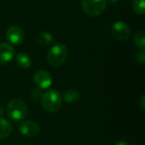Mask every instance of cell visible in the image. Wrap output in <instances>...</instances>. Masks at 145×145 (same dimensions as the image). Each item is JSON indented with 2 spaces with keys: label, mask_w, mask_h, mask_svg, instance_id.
<instances>
[{
  "label": "cell",
  "mask_w": 145,
  "mask_h": 145,
  "mask_svg": "<svg viewBox=\"0 0 145 145\" xmlns=\"http://www.w3.org/2000/svg\"><path fill=\"white\" fill-rule=\"evenodd\" d=\"M106 3L107 0H82V8L88 15L96 17L104 13Z\"/></svg>",
  "instance_id": "277c9868"
},
{
  "label": "cell",
  "mask_w": 145,
  "mask_h": 145,
  "mask_svg": "<svg viewBox=\"0 0 145 145\" xmlns=\"http://www.w3.org/2000/svg\"><path fill=\"white\" fill-rule=\"evenodd\" d=\"M68 48L64 43L54 44L48 54V62L54 67L62 65L68 58Z\"/></svg>",
  "instance_id": "7a4b0ae2"
},
{
  "label": "cell",
  "mask_w": 145,
  "mask_h": 145,
  "mask_svg": "<svg viewBox=\"0 0 145 145\" xmlns=\"http://www.w3.org/2000/svg\"><path fill=\"white\" fill-rule=\"evenodd\" d=\"M14 54V49L10 44L0 42V65H5L11 61Z\"/></svg>",
  "instance_id": "9c48e42d"
},
{
  "label": "cell",
  "mask_w": 145,
  "mask_h": 145,
  "mask_svg": "<svg viewBox=\"0 0 145 145\" xmlns=\"http://www.w3.org/2000/svg\"><path fill=\"white\" fill-rule=\"evenodd\" d=\"M16 62L17 65L22 69H27L31 65V58L25 53H19L16 55Z\"/></svg>",
  "instance_id": "4fadbf2b"
},
{
  "label": "cell",
  "mask_w": 145,
  "mask_h": 145,
  "mask_svg": "<svg viewBox=\"0 0 145 145\" xmlns=\"http://www.w3.org/2000/svg\"><path fill=\"white\" fill-rule=\"evenodd\" d=\"M36 40H37V42L41 45V46H48L50 45L54 38L53 37V35L48 31H42L40 33L37 34V37H36Z\"/></svg>",
  "instance_id": "8fae6325"
},
{
  "label": "cell",
  "mask_w": 145,
  "mask_h": 145,
  "mask_svg": "<svg viewBox=\"0 0 145 145\" xmlns=\"http://www.w3.org/2000/svg\"><path fill=\"white\" fill-rule=\"evenodd\" d=\"M133 9L138 14H144L145 11L144 0H133Z\"/></svg>",
  "instance_id": "9a60e30c"
},
{
  "label": "cell",
  "mask_w": 145,
  "mask_h": 145,
  "mask_svg": "<svg viewBox=\"0 0 145 145\" xmlns=\"http://www.w3.org/2000/svg\"><path fill=\"white\" fill-rule=\"evenodd\" d=\"M62 100V96L59 91L55 89H50L42 94L41 104L46 111L49 113H54L60 109Z\"/></svg>",
  "instance_id": "6da1fadb"
},
{
  "label": "cell",
  "mask_w": 145,
  "mask_h": 145,
  "mask_svg": "<svg viewBox=\"0 0 145 145\" xmlns=\"http://www.w3.org/2000/svg\"><path fill=\"white\" fill-rule=\"evenodd\" d=\"M136 59L138 63L144 65L145 62V51L144 48V49H141L139 52L137 53L136 54Z\"/></svg>",
  "instance_id": "e0dca14e"
},
{
  "label": "cell",
  "mask_w": 145,
  "mask_h": 145,
  "mask_svg": "<svg viewBox=\"0 0 145 145\" xmlns=\"http://www.w3.org/2000/svg\"><path fill=\"white\" fill-rule=\"evenodd\" d=\"M110 3H116V2H117V1H119V0H108Z\"/></svg>",
  "instance_id": "44dd1931"
},
{
  "label": "cell",
  "mask_w": 145,
  "mask_h": 145,
  "mask_svg": "<svg viewBox=\"0 0 145 145\" xmlns=\"http://www.w3.org/2000/svg\"><path fill=\"white\" fill-rule=\"evenodd\" d=\"M62 99H64V100L68 104H74L79 100L80 93L76 89L71 88L64 93V96Z\"/></svg>",
  "instance_id": "7c38bea8"
},
{
  "label": "cell",
  "mask_w": 145,
  "mask_h": 145,
  "mask_svg": "<svg viewBox=\"0 0 145 145\" xmlns=\"http://www.w3.org/2000/svg\"><path fill=\"white\" fill-rule=\"evenodd\" d=\"M145 95L144 94H143L142 95V97H141V99H140V100H139V108L141 109V110L142 111H144L145 110Z\"/></svg>",
  "instance_id": "ac0fdd59"
},
{
  "label": "cell",
  "mask_w": 145,
  "mask_h": 145,
  "mask_svg": "<svg viewBox=\"0 0 145 145\" xmlns=\"http://www.w3.org/2000/svg\"><path fill=\"white\" fill-rule=\"evenodd\" d=\"M133 42L134 44L141 48L144 49L145 47V33L144 31H138L135 33L133 37Z\"/></svg>",
  "instance_id": "5bb4252c"
},
{
  "label": "cell",
  "mask_w": 145,
  "mask_h": 145,
  "mask_svg": "<svg viewBox=\"0 0 145 145\" xmlns=\"http://www.w3.org/2000/svg\"><path fill=\"white\" fill-rule=\"evenodd\" d=\"M3 114H4L3 107V105H0V118H2V117H3Z\"/></svg>",
  "instance_id": "ffe728a7"
},
{
  "label": "cell",
  "mask_w": 145,
  "mask_h": 145,
  "mask_svg": "<svg viewBox=\"0 0 145 145\" xmlns=\"http://www.w3.org/2000/svg\"><path fill=\"white\" fill-rule=\"evenodd\" d=\"M115 145H130L127 142H126V141H123V140H121V141H118L116 144Z\"/></svg>",
  "instance_id": "d6986e66"
},
{
  "label": "cell",
  "mask_w": 145,
  "mask_h": 145,
  "mask_svg": "<svg viewBox=\"0 0 145 145\" xmlns=\"http://www.w3.org/2000/svg\"><path fill=\"white\" fill-rule=\"evenodd\" d=\"M6 39L11 44H20L24 40V31L19 25H11L6 31Z\"/></svg>",
  "instance_id": "8992f818"
},
{
  "label": "cell",
  "mask_w": 145,
  "mask_h": 145,
  "mask_svg": "<svg viewBox=\"0 0 145 145\" xmlns=\"http://www.w3.org/2000/svg\"><path fill=\"white\" fill-rule=\"evenodd\" d=\"M111 35L117 40H127L131 35V29L127 23L123 21H117L112 25Z\"/></svg>",
  "instance_id": "5b68a950"
},
{
  "label": "cell",
  "mask_w": 145,
  "mask_h": 145,
  "mask_svg": "<svg viewBox=\"0 0 145 145\" xmlns=\"http://www.w3.org/2000/svg\"><path fill=\"white\" fill-rule=\"evenodd\" d=\"M6 111L8 116L11 120L20 121L27 116L28 106L26 103L21 99H14L8 104Z\"/></svg>",
  "instance_id": "3957f363"
},
{
  "label": "cell",
  "mask_w": 145,
  "mask_h": 145,
  "mask_svg": "<svg viewBox=\"0 0 145 145\" xmlns=\"http://www.w3.org/2000/svg\"><path fill=\"white\" fill-rule=\"evenodd\" d=\"M42 89L39 88H35L32 89L31 93V97L33 100H38V99H42V96L43 94Z\"/></svg>",
  "instance_id": "2e32d148"
},
{
  "label": "cell",
  "mask_w": 145,
  "mask_h": 145,
  "mask_svg": "<svg viewBox=\"0 0 145 145\" xmlns=\"http://www.w3.org/2000/svg\"><path fill=\"white\" fill-rule=\"evenodd\" d=\"M33 80L35 84L37 86V88L41 89H47L48 88L53 82L52 76L49 72L44 70H39L37 71L33 76Z\"/></svg>",
  "instance_id": "52a82bcc"
},
{
  "label": "cell",
  "mask_w": 145,
  "mask_h": 145,
  "mask_svg": "<svg viewBox=\"0 0 145 145\" xmlns=\"http://www.w3.org/2000/svg\"><path fill=\"white\" fill-rule=\"evenodd\" d=\"M19 130L21 134H23L26 137H30V138L37 136L40 132L38 124L37 122H35L33 121H30V120L22 121L19 127Z\"/></svg>",
  "instance_id": "ba28073f"
},
{
  "label": "cell",
  "mask_w": 145,
  "mask_h": 145,
  "mask_svg": "<svg viewBox=\"0 0 145 145\" xmlns=\"http://www.w3.org/2000/svg\"><path fill=\"white\" fill-rule=\"evenodd\" d=\"M12 124L6 119L0 118V139L7 138L12 133Z\"/></svg>",
  "instance_id": "30bf717a"
}]
</instances>
